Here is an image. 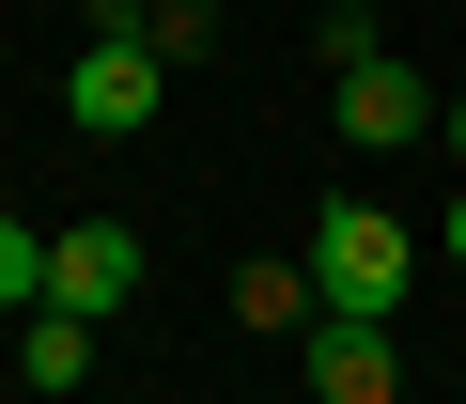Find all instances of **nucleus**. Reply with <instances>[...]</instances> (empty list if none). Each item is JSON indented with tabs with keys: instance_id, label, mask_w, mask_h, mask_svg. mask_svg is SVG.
I'll return each instance as SVG.
<instances>
[{
	"instance_id": "nucleus-8",
	"label": "nucleus",
	"mask_w": 466,
	"mask_h": 404,
	"mask_svg": "<svg viewBox=\"0 0 466 404\" xmlns=\"http://www.w3.org/2000/svg\"><path fill=\"white\" fill-rule=\"evenodd\" d=\"M0 311H47V234L0 218Z\"/></svg>"
},
{
	"instance_id": "nucleus-1",
	"label": "nucleus",
	"mask_w": 466,
	"mask_h": 404,
	"mask_svg": "<svg viewBox=\"0 0 466 404\" xmlns=\"http://www.w3.org/2000/svg\"><path fill=\"white\" fill-rule=\"evenodd\" d=\"M420 296V234L389 218V202H327L311 218V311L327 327H389Z\"/></svg>"
},
{
	"instance_id": "nucleus-3",
	"label": "nucleus",
	"mask_w": 466,
	"mask_h": 404,
	"mask_svg": "<svg viewBox=\"0 0 466 404\" xmlns=\"http://www.w3.org/2000/svg\"><path fill=\"white\" fill-rule=\"evenodd\" d=\"M156 280V249H140V218H63L47 234V311H78V327H109L125 296Z\"/></svg>"
},
{
	"instance_id": "nucleus-2",
	"label": "nucleus",
	"mask_w": 466,
	"mask_h": 404,
	"mask_svg": "<svg viewBox=\"0 0 466 404\" xmlns=\"http://www.w3.org/2000/svg\"><path fill=\"white\" fill-rule=\"evenodd\" d=\"M156 94H171L156 32H94V47L63 63V125H78V140H140V125H156Z\"/></svg>"
},
{
	"instance_id": "nucleus-10",
	"label": "nucleus",
	"mask_w": 466,
	"mask_h": 404,
	"mask_svg": "<svg viewBox=\"0 0 466 404\" xmlns=\"http://www.w3.org/2000/svg\"><path fill=\"white\" fill-rule=\"evenodd\" d=\"M451 156H466V94H451Z\"/></svg>"
},
{
	"instance_id": "nucleus-4",
	"label": "nucleus",
	"mask_w": 466,
	"mask_h": 404,
	"mask_svg": "<svg viewBox=\"0 0 466 404\" xmlns=\"http://www.w3.org/2000/svg\"><path fill=\"white\" fill-rule=\"evenodd\" d=\"M342 125L389 156V140H435V78H404V63H358L342 78Z\"/></svg>"
},
{
	"instance_id": "nucleus-7",
	"label": "nucleus",
	"mask_w": 466,
	"mask_h": 404,
	"mask_svg": "<svg viewBox=\"0 0 466 404\" xmlns=\"http://www.w3.org/2000/svg\"><path fill=\"white\" fill-rule=\"evenodd\" d=\"M233 311H249V327H296L311 311V265H233Z\"/></svg>"
},
{
	"instance_id": "nucleus-9",
	"label": "nucleus",
	"mask_w": 466,
	"mask_h": 404,
	"mask_svg": "<svg viewBox=\"0 0 466 404\" xmlns=\"http://www.w3.org/2000/svg\"><path fill=\"white\" fill-rule=\"evenodd\" d=\"M435 249H451V265H466V187H451V234H435Z\"/></svg>"
},
{
	"instance_id": "nucleus-5",
	"label": "nucleus",
	"mask_w": 466,
	"mask_h": 404,
	"mask_svg": "<svg viewBox=\"0 0 466 404\" xmlns=\"http://www.w3.org/2000/svg\"><path fill=\"white\" fill-rule=\"evenodd\" d=\"M311 389L327 404H389V327H311Z\"/></svg>"
},
{
	"instance_id": "nucleus-11",
	"label": "nucleus",
	"mask_w": 466,
	"mask_h": 404,
	"mask_svg": "<svg viewBox=\"0 0 466 404\" xmlns=\"http://www.w3.org/2000/svg\"><path fill=\"white\" fill-rule=\"evenodd\" d=\"M156 16H202V0H156Z\"/></svg>"
},
{
	"instance_id": "nucleus-6",
	"label": "nucleus",
	"mask_w": 466,
	"mask_h": 404,
	"mask_svg": "<svg viewBox=\"0 0 466 404\" xmlns=\"http://www.w3.org/2000/svg\"><path fill=\"white\" fill-rule=\"evenodd\" d=\"M16 373H32V389H78V373H94V327H78V311H32Z\"/></svg>"
}]
</instances>
